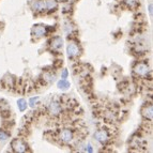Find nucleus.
<instances>
[{
    "mask_svg": "<svg viewBox=\"0 0 153 153\" xmlns=\"http://www.w3.org/2000/svg\"><path fill=\"white\" fill-rule=\"evenodd\" d=\"M17 105H18V109H19L20 111H25L26 108H27V102H26V100H24V99L18 100V101H17Z\"/></svg>",
    "mask_w": 153,
    "mask_h": 153,
    "instance_id": "4468645a",
    "label": "nucleus"
},
{
    "mask_svg": "<svg viewBox=\"0 0 153 153\" xmlns=\"http://www.w3.org/2000/svg\"><path fill=\"white\" fill-rule=\"evenodd\" d=\"M68 75V70H63V72H62V74H61V78H62V79H66Z\"/></svg>",
    "mask_w": 153,
    "mask_h": 153,
    "instance_id": "6ab92c4d",
    "label": "nucleus"
},
{
    "mask_svg": "<svg viewBox=\"0 0 153 153\" xmlns=\"http://www.w3.org/2000/svg\"><path fill=\"white\" fill-rule=\"evenodd\" d=\"M84 151L85 152H93V149H92V146L90 145V144H87V145H85V149H84Z\"/></svg>",
    "mask_w": 153,
    "mask_h": 153,
    "instance_id": "a211bd4d",
    "label": "nucleus"
},
{
    "mask_svg": "<svg viewBox=\"0 0 153 153\" xmlns=\"http://www.w3.org/2000/svg\"><path fill=\"white\" fill-rule=\"evenodd\" d=\"M9 138V134L5 133V131L0 130V141H4Z\"/></svg>",
    "mask_w": 153,
    "mask_h": 153,
    "instance_id": "dca6fc26",
    "label": "nucleus"
},
{
    "mask_svg": "<svg viewBox=\"0 0 153 153\" xmlns=\"http://www.w3.org/2000/svg\"><path fill=\"white\" fill-rule=\"evenodd\" d=\"M11 147H12L13 151L17 153H23L28 151V146L26 145L21 139H14L11 142Z\"/></svg>",
    "mask_w": 153,
    "mask_h": 153,
    "instance_id": "f257e3e1",
    "label": "nucleus"
},
{
    "mask_svg": "<svg viewBox=\"0 0 153 153\" xmlns=\"http://www.w3.org/2000/svg\"><path fill=\"white\" fill-rule=\"evenodd\" d=\"M124 3L130 8H135L137 5V1L136 0H124Z\"/></svg>",
    "mask_w": 153,
    "mask_h": 153,
    "instance_id": "2eb2a0df",
    "label": "nucleus"
},
{
    "mask_svg": "<svg viewBox=\"0 0 153 153\" xmlns=\"http://www.w3.org/2000/svg\"><path fill=\"white\" fill-rule=\"evenodd\" d=\"M66 52H68V58H75L79 55V47H78V45L77 43L75 42H70L68 44V47H66Z\"/></svg>",
    "mask_w": 153,
    "mask_h": 153,
    "instance_id": "20e7f679",
    "label": "nucleus"
},
{
    "mask_svg": "<svg viewBox=\"0 0 153 153\" xmlns=\"http://www.w3.org/2000/svg\"><path fill=\"white\" fill-rule=\"evenodd\" d=\"M149 13H150V15L152 16V13H153V7H152V4H151V3L149 4Z\"/></svg>",
    "mask_w": 153,
    "mask_h": 153,
    "instance_id": "aec40b11",
    "label": "nucleus"
},
{
    "mask_svg": "<svg viewBox=\"0 0 153 153\" xmlns=\"http://www.w3.org/2000/svg\"><path fill=\"white\" fill-rule=\"evenodd\" d=\"M48 110L49 113L52 115V116H57L61 113L62 110V107H61V104L58 101H52L50 102V104L48 106Z\"/></svg>",
    "mask_w": 153,
    "mask_h": 153,
    "instance_id": "423d86ee",
    "label": "nucleus"
},
{
    "mask_svg": "<svg viewBox=\"0 0 153 153\" xmlns=\"http://www.w3.org/2000/svg\"><path fill=\"white\" fill-rule=\"evenodd\" d=\"M43 81H45V84H50V83H52V81H55V78H56V76L55 75H52V73L49 72H45L43 73Z\"/></svg>",
    "mask_w": 153,
    "mask_h": 153,
    "instance_id": "f8f14e48",
    "label": "nucleus"
},
{
    "mask_svg": "<svg viewBox=\"0 0 153 153\" xmlns=\"http://www.w3.org/2000/svg\"><path fill=\"white\" fill-rule=\"evenodd\" d=\"M94 138H95V140H97L99 142H101V144H105V142H107V141H108L109 135L106 131L100 130V131H97V132L94 133Z\"/></svg>",
    "mask_w": 153,
    "mask_h": 153,
    "instance_id": "0eeeda50",
    "label": "nucleus"
},
{
    "mask_svg": "<svg viewBox=\"0 0 153 153\" xmlns=\"http://www.w3.org/2000/svg\"><path fill=\"white\" fill-rule=\"evenodd\" d=\"M31 9L33 12L41 13L46 11V5H45V0H33L31 2Z\"/></svg>",
    "mask_w": 153,
    "mask_h": 153,
    "instance_id": "39448f33",
    "label": "nucleus"
},
{
    "mask_svg": "<svg viewBox=\"0 0 153 153\" xmlns=\"http://www.w3.org/2000/svg\"><path fill=\"white\" fill-rule=\"evenodd\" d=\"M59 137H60V139L62 142L68 144V142H71V141L73 140V133L68 129L62 130L60 132V134H59Z\"/></svg>",
    "mask_w": 153,
    "mask_h": 153,
    "instance_id": "6e6552de",
    "label": "nucleus"
},
{
    "mask_svg": "<svg viewBox=\"0 0 153 153\" xmlns=\"http://www.w3.org/2000/svg\"><path fill=\"white\" fill-rule=\"evenodd\" d=\"M141 115L144 116V118H146L147 120H152L153 117V107L152 105H149V106H145L141 109Z\"/></svg>",
    "mask_w": 153,
    "mask_h": 153,
    "instance_id": "9d476101",
    "label": "nucleus"
},
{
    "mask_svg": "<svg viewBox=\"0 0 153 153\" xmlns=\"http://www.w3.org/2000/svg\"><path fill=\"white\" fill-rule=\"evenodd\" d=\"M134 73L138 75V76H146V75H148V73L150 72L149 71V66L146 64V63H137L133 68Z\"/></svg>",
    "mask_w": 153,
    "mask_h": 153,
    "instance_id": "7ed1b4c3",
    "label": "nucleus"
},
{
    "mask_svg": "<svg viewBox=\"0 0 153 153\" xmlns=\"http://www.w3.org/2000/svg\"><path fill=\"white\" fill-rule=\"evenodd\" d=\"M45 5H46V10L47 11L52 12L58 7V2H57V0H45Z\"/></svg>",
    "mask_w": 153,
    "mask_h": 153,
    "instance_id": "9b49d317",
    "label": "nucleus"
},
{
    "mask_svg": "<svg viewBox=\"0 0 153 153\" xmlns=\"http://www.w3.org/2000/svg\"><path fill=\"white\" fill-rule=\"evenodd\" d=\"M57 86H58V88L61 89V90H68V88H70V83H68L66 79H61V81H58V84H57Z\"/></svg>",
    "mask_w": 153,
    "mask_h": 153,
    "instance_id": "ddd939ff",
    "label": "nucleus"
},
{
    "mask_svg": "<svg viewBox=\"0 0 153 153\" xmlns=\"http://www.w3.org/2000/svg\"><path fill=\"white\" fill-rule=\"evenodd\" d=\"M62 45H63V40L60 36H56L50 42V48L54 49V50H59V49L62 48Z\"/></svg>",
    "mask_w": 153,
    "mask_h": 153,
    "instance_id": "1a4fd4ad",
    "label": "nucleus"
},
{
    "mask_svg": "<svg viewBox=\"0 0 153 153\" xmlns=\"http://www.w3.org/2000/svg\"><path fill=\"white\" fill-rule=\"evenodd\" d=\"M40 100V97H31L30 100H29V106L30 107H34L36 104V102Z\"/></svg>",
    "mask_w": 153,
    "mask_h": 153,
    "instance_id": "f3484780",
    "label": "nucleus"
},
{
    "mask_svg": "<svg viewBox=\"0 0 153 153\" xmlns=\"http://www.w3.org/2000/svg\"><path fill=\"white\" fill-rule=\"evenodd\" d=\"M47 33V28L45 27L44 25H34L32 27V30H31V34H32L33 38H43V36H46Z\"/></svg>",
    "mask_w": 153,
    "mask_h": 153,
    "instance_id": "f03ea898",
    "label": "nucleus"
}]
</instances>
